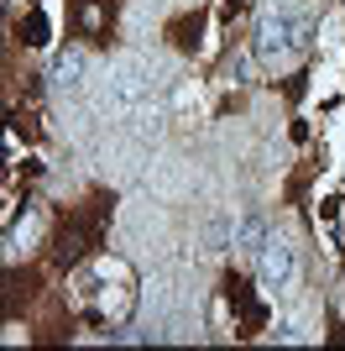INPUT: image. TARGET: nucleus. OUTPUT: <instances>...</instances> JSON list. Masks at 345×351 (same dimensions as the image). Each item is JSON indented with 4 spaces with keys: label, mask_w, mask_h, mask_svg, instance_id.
<instances>
[{
    "label": "nucleus",
    "mask_w": 345,
    "mask_h": 351,
    "mask_svg": "<svg viewBox=\"0 0 345 351\" xmlns=\"http://www.w3.org/2000/svg\"><path fill=\"white\" fill-rule=\"evenodd\" d=\"M309 37H314V16H309V11H293V16L267 11V16L257 21L251 58H261V63H283V58H293V53H303V47H309Z\"/></svg>",
    "instance_id": "nucleus-1"
},
{
    "label": "nucleus",
    "mask_w": 345,
    "mask_h": 351,
    "mask_svg": "<svg viewBox=\"0 0 345 351\" xmlns=\"http://www.w3.org/2000/svg\"><path fill=\"white\" fill-rule=\"evenodd\" d=\"M293 273H298V252L288 247L283 236H277V241H267V247L257 252V283H261L267 293L288 289V283H293Z\"/></svg>",
    "instance_id": "nucleus-2"
},
{
    "label": "nucleus",
    "mask_w": 345,
    "mask_h": 351,
    "mask_svg": "<svg viewBox=\"0 0 345 351\" xmlns=\"http://www.w3.org/2000/svg\"><path fill=\"white\" fill-rule=\"evenodd\" d=\"M84 73H89V53L84 47H68V53L53 63V95H79V89H84Z\"/></svg>",
    "instance_id": "nucleus-3"
},
{
    "label": "nucleus",
    "mask_w": 345,
    "mask_h": 351,
    "mask_svg": "<svg viewBox=\"0 0 345 351\" xmlns=\"http://www.w3.org/2000/svg\"><path fill=\"white\" fill-rule=\"evenodd\" d=\"M272 236H267V220L261 215H246V220H235V252H246V257H257L261 247H267Z\"/></svg>",
    "instance_id": "nucleus-4"
},
{
    "label": "nucleus",
    "mask_w": 345,
    "mask_h": 351,
    "mask_svg": "<svg viewBox=\"0 0 345 351\" xmlns=\"http://www.w3.org/2000/svg\"><path fill=\"white\" fill-rule=\"evenodd\" d=\"M272 336H277V341H288V346H303V341H309V330H303L298 320H277Z\"/></svg>",
    "instance_id": "nucleus-5"
}]
</instances>
